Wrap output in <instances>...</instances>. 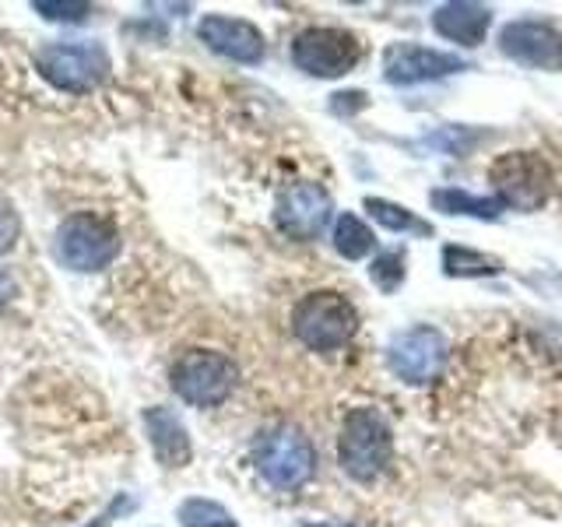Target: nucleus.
Listing matches in <instances>:
<instances>
[{"label":"nucleus","instance_id":"nucleus-13","mask_svg":"<svg viewBox=\"0 0 562 527\" xmlns=\"http://www.w3.org/2000/svg\"><path fill=\"white\" fill-rule=\"evenodd\" d=\"M201 43L215 49L218 57H228L236 64H260L263 60V35L257 25L243 22V18H225V14H207L198 25Z\"/></svg>","mask_w":562,"mask_h":527},{"label":"nucleus","instance_id":"nucleus-7","mask_svg":"<svg viewBox=\"0 0 562 527\" xmlns=\"http://www.w3.org/2000/svg\"><path fill=\"white\" fill-rule=\"evenodd\" d=\"M57 257L70 271H102L120 257V233L110 218L78 211L57 228Z\"/></svg>","mask_w":562,"mask_h":527},{"label":"nucleus","instance_id":"nucleus-26","mask_svg":"<svg viewBox=\"0 0 562 527\" xmlns=\"http://www.w3.org/2000/svg\"><path fill=\"white\" fill-rule=\"evenodd\" d=\"M88 527H110V514H102V517H95Z\"/></svg>","mask_w":562,"mask_h":527},{"label":"nucleus","instance_id":"nucleus-4","mask_svg":"<svg viewBox=\"0 0 562 527\" xmlns=\"http://www.w3.org/2000/svg\"><path fill=\"white\" fill-rule=\"evenodd\" d=\"M391 453H394V436L376 408H356L345 415L338 457L351 479H359V482L380 479L383 468L391 464Z\"/></svg>","mask_w":562,"mask_h":527},{"label":"nucleus","instance_id":"nucleus-11","mask_svg":"<svg viewBox=\"0 0 562 527\" xmlns=\"http://www.w3.org/2000/svg\"><path fill=\"white\" fill-rule=\"evenodd\" d=\"M461 70H468L461 57L418 43H391L383 49V78L391 85H422L447 75H461Z\"/></svg>","mask_w":562,"mask_h":527},{"label":"nucleus","instance_id":"nucleus-14","mask_svg":"<svg viewBox=\"0 0 562 527\" xmlns=\"http://www.w3.org/2000/svg\"><path fill=\"white\" fill-rule=\"evenodd\" d=\"M492 25V8L468 4V0H450L432 11V29L461 46H482Z\"/></svg>","mask_w":562,"mask_h":527},{"label":"nucleus","instance_id":"nucleus-16","mask_svg":"<svg viewBox=\"0 0 562 527\" xmlns=\"http://www.w3.org/2000/svg\"><path fill=\"white\" fill-rule=\"evenodd\" d=\"M429 201L436 211H443V215H468V218H499L503 204L492 201V198H474L468 190H457V187H443V190H432Z\"/></svg>","mask_w":562,"mask_h":527},{"label":"nucleus","instance_id":"nucleus-24","mask_svg":"<svg viewBox=\"0 0 562 527\" xmlns=\"http://www.w3.org/2000/svg\"><path fill=\"white\" fill-rule=\"evenodd\" d=\"M429 145L447 148V152H453V155H461L464 145L471 148V137H468L464 131H457V127H443V131H436V134L429 137Z\"/></svg>","mask_w":562,"mask_h":527},{"label":"nucleus","instance_id":"nucleus-18","mask_svg":"<svg viewBox=\"0 0 562 527\" xmlns=\"http://www.w3.org/2000/svg\"><path fill=\"white\" fill-rule=\"evenodd\" d=\"M443 271L450 278H488V274H499L503 264L496 257L479 254V250H464V246H447V250H443Z\"/></svg>","mask_w":562,"mask_h":527},{"label":"nucleus","instance_id":"nucleus-15","mask_svg":"<svg viewBox=\"0 0 562 527\" xmlns=\"http://www.w3.org/2000/svg\"><path fill=\"white\" fill-rule=\"evenodd\" d=\"M145 426H148V439H151V450L158 457V464L183 468L190 461L187 426L169 408H148L145 412Z\"/></svg>","mask_w":562,"mask_h":527},{"label":"nucleus","instance_id":"nucleus-27","mask_svg":"<svg viewBox=\"0 0 562 527\" xmlns=\"http://www.w3.org/2000/svg\"><path fill=\"white\" fill-rule=\"evenodd\" d=\"M306 527H351V524H330V520H324V524H306Z\"/></svg>","mask_w":562,"mask_h":527},{"label":"nucleus","instance_id":"nucleus-20","mask_svg":"<svg viewBox=\"0 0 562 527\" xmlns=\"http://www.w3.org/2000/svg\"><path fill=\"white\" fill-rule=\"evenodd\" d=\"M180 524L183 527H236L233 514L211 500H187L180 506Z\"/></svg>","mask_w":562,"mask_h":527},{"label":"nucleus","instance_id":"nucleus-17","mask_svg":"<svg viewBox=\"0 0 562 527\" xmlns=\"http://www.w3.org/2000/svg\"><path fill=\"white\" fill-rule=\"evenodd\" d=\"M373 243H376L373 228L356 215H341L338 225H334V250H338L345 260H362L369 250H373Z\"/></svg>","mask_w":562,"mask_h":527},{"label":"nucleus","instance_id":"nucleus-10","mask_svg":"<svg viewBox=\"0 0 562 527\" xmlns=\"http://www.w3.org/2000/svg\"><path fill=\"white\" fill-rule=\"evenodd\" d=\"M330 193L321 183H292L278 193L274 225L292 239H316L330 218Z\"/></svg>","mask_w":562,"mask_h":527},{"label":"nucleus","instance_id":"nucleus-25","mask_svg":"<svg viewBox=\"0 0 562 527\" xmlns=\"http://www.w3.org/2000/svg\"><path fill=\"white\" fill-rule=\"evenodd\" d=\"M11 295H14V281H11L8 271H0V306H4Z\"/></svg>","mask_w":562,"mask_h":527},{"label":"nucleus","instance_id":"nucleus-22","mask_svg":"<svg viewBox=\"0 0 562 527\" xmlns=\"http://www.w3.org/2000/svg\"><path fill=\"white\" fill-rule=\"evenodd\" d=\"M32 11L43 14L46 22H81L92 14V4H75V0H32Z\"/></svg>","mask_w":562,"mask_h":527},{"label":"nucleus","instance_id":"nucleus-2","mask_svg":"<svg viewBox=\"0 0 562 527\" xmlns=\"http://www.w3.org/2000/svg\"><path fill=\"white\" fill-rule=\"evenodd\" d=\"M295 338L313 351H338L359 330V313L341 292H310L292 310Z\"/></svg>","mask_w":562,"mask_h":527},{"label":"nucleus","instance_id":"nucleus-3","mask_svg":"<svg viewBox=\"0 0 562 527\" xmlns=\"http://www.w3.org/2000/svg\"><path fill=\"white\" fill-rule=\"evenodd\" d=\"M254 464L260 479L274 489H299L313 479L316 450L310 436L299 426H274L263 429L254 444Z\"/></svg>","mask_w":562,"mask_h":527},{"label":"nucleus","instance_id":"nucleus-21","mask_svg":"<svg viewBox=\"0 0 562 527\" xmlns=\"http://www.w3.org/2000/svg\"><path fill=\"white\" fill-rule=\"evenodd\" d=\"M369 278L376 281V289L383 292H397L401 281H404V254L401 250H386L373 260V268H369Z\"/></svg>","mask_w":562,"mask_h":527},{"label":"nucleus","instance_id":"nucleus-6","mask_svg":"<svg viewBox=\"0 0 562 527\" xmlns=\"http://www.w3.org/2000/svg\"><path fill=\"white\" fill-rule=\"evenodd\" d=\"M172 391L187 404L198 408H215L236 386V362L211 348H190L169 369Z\"/></svg>","mask_w":562,"mask_h":527},{"label":"nucleus","instance_id":"nucleus-12","mask_svg":"<svg viewBox=\"0 0 562 527\" xmlns=\"http://www.w3.org/2000/svg\"><path fill=\"white\" fill-rule=\"evenodd\" d=\"M499 49L524 67L562 70V32L552 29L549 22H535V18L509 22L499 32Z\"/></svg>","mask_w":562,"mask_h":527},{"label":"nucleus","instance_id":"nucleus-19","mask_svg":"<svg viewBox=\"0 0 562 527\" xmlns=\"http://www.w3.org/2000/svg\"><path fill=\"white\" fill-rule=\"evenodd\" d=\"M366 211L373 215L383 228H391V233H418V236H432L429 222L415 218L408 208H401L394 201H383V198H366Z\"/></svg>","mask_w":562,"mask_h":527},{"label":"nucleus","instance_id":"nucleus-5","mask_svg":"<svg viewBox=\"0 0 562 527\" xmlns=\"http://www.w3.org/2000/svg\"><path fill=\"white\" fill-rule=\"evenodd\" d=\"M492 190L499 193V204L538 211L552 201L555 176L552 166L538 152H506L488 166Z\"/></svg>","mask_w":562,"mask_h":527},{"label":"nucleus","instance_id":"nucleus-1","mask_svg":"<svg viewBox=\"0 0 562 527\" xmlns=\"http://www.w3.org/2000/svg\"><path fill=\"white\" fill-rule=\"evenodd\" d=\"M35 70L60 92H95L110 78L113 60L102 43H46L35 49Z\"/></svg>","mask_w":562,"mask_h":527},{"label":"nucleus","instance_id":"nucleus-8","mask_svg":"<svg viewBox=\"0 0 562 527\" xmlns=\"http://www.w3.org/2000/svg\"><path fill=\"white\" fill-rule=\"evenodd\" d=\"M359 60H362L359 35H351L345 29L313 25L299 32L292 43V64L313 78H341Z\"/></svg>","mask_w":562,"mask_h":527},{"label":"nucleus","instance_id":"nucleus-9","mask_svg":"<svg viewBox=\"0 0 562 527\" xmlns=\"http://www.w3.org/2000/svg\"><path fill=\"white\" fill-rule=\"evenodd\" d=\"M386 362H391L397 380L412 383V386H426L443 373L447 334L436 327H426V324L401 330L391 341V348H386Z\"/></svg>","mask_w":562,"mask_h":527},{"label":"nucleus","instance_id":"nucleus-23","mask_svg":"<svg viewBox=\"0 0 562 527\" xmlns=\"http://www.w3.org/2000/svg\"><path fill=\"white\" fill-rule=\"evenodd\" d=\"M18 233H22V222H18V211L11 208L8 198H0V254H8L18 243Z\"/></svg>","mask_w":562,"mask_h":527}]
</instances>
